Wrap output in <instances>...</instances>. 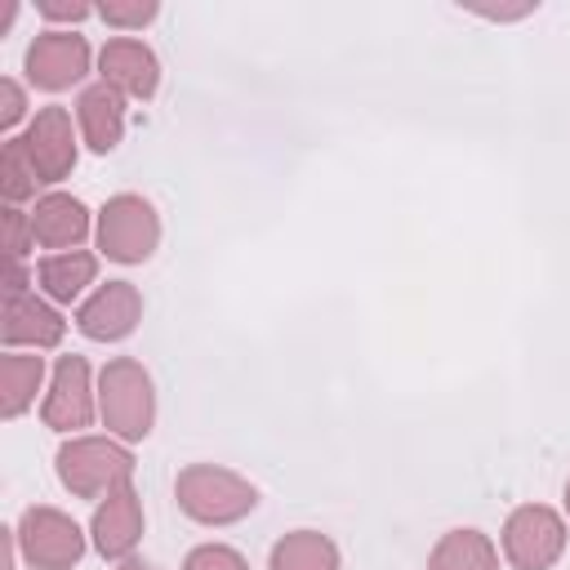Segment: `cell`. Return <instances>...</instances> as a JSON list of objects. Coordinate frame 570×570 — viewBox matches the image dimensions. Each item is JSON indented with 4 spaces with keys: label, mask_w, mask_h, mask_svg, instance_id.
<instances>
[{
    "label": "cell",
    "mask_w": 570,
    "mask_h": 570,
    "mask_svg": "<svg viewBox=\"0 0 570 570\" xmlns=\"http://www.w3.org/2000/svg\"><path fill=\"white\" fill-rule=\"evenodd\" d=\"M178 508L191 517V521H205V525H227V521H240L258 494L245 476L227 472V468H214V463H191L178 472Z\"/></svg>",
    "instance_id": "6da1fadb"
},
{
    "label": "cell",
    "mask_w": 570,
    "mask_h": 570,
    "mask_svg": "<svg viewBox=\"0 0 570 570\" xmlns=\"http://www.w3.org/2000/svg\"><path fill=\"white\" fill-rule=\"evenodd\" d=\"M102 419L111 432H120L125 441H142L151 432V414H156V396H151V379L134 356H116L102 370Z\"/></svg>",
    "instance_id": "7a4b0ae2"
},
{
    "label": "cell",
    "mask_w": 570,
    "mask_h": 570,
    "mask_svg": "<svg viewBox=\"0 0 570 570\" xmlns=\"http://www.w3.org/2000/svg\"><path fill=\"white\" fill-rule=\"evenodd\" d=\"M129 472H134L129 450H120V445H111L102 436H80V441H67L58 450V476L80 499H94L102 490L125 485Z\"/></svg>",
    "instance_id": "3957f363"
},
{
    "label": "cell",
    "mask_w": 570,
    "mask_h": 570,
    "mask_svg": "<svg viewBox=\"0 0 570 570\" xmlns=\"http://www.w3.org/2000/svg\"><path fill=\"white\" fill-rule=\"evenodd\" d=\"M160 240V223H156V209L134 196V191H120L102 205L98 214V249L116 263H142Z\"/></svg>",
    "instance_id": "277c9868"
},
{
    "label": "cell",
    "mask_w": 570,
    "mask_h": 570,
    "mask_svg": "<svg viewBox=\"0 0 570 570\" xmlns=\"http://www.w3.org/2000/svg\"><path fill=\"white\" fill-rule=\"evenodd\" d=\"M566 548V525L552 508L525 503L503 525V552L517 570H548Z\"/></svg>",
    "instance_id": "5b68a950"
},
{
    "label": "cell",
    "mask_w": 570,
    "mask_h": 570,
    "mask_svg": "<svg viewBox=\"0 0 570 570\" xmlns=\"http://www.w3.org/2000/svg\"><path fill=\"white\" fill-rule=\"evenodd\" d=\"M18 539H22L27 561L40 566V570H67L85 552L80 525L58 508H27L22 525H18Z\"/></svg>",
    "instance_id": "8992f818"
},
{
    "label": "cell",
    "mask_w": 570,
    "mask_h": 570,
    "mask_svg": "<svg viewBox=\"0 0 570 570\" xmlns=\"http://www.w3.org/2000/svg\"><path fill=\"white\" fill-rule=\"evenodd\" d=\"M22 147H27L31 165H36V174H40V183H62L71 174V165H76V138H71L67 111L62 107H40L31 129H27V138H22Z\"/></svg>",
    "instance_id": "52a82bcc"
},
{
    "label": "cell",
    "mask_w": 570,
    "mask_h": 570,
    "mask_svg": "<svg viewBox=\"0 0 570 570\" xmlns=\"http://www.w3.org/2000/svg\"><path fill=\"white\" fill-rule=\"evenodd\" d=\"M89 71V45L71 31H49L27 49V76L40 89H67Z\"/></svg>",
    "instance_id": "ba28073f"
},
{
    "label": "cell",
    "mask_w": 570,
    "mask_h": 570,
    "mask_svg": "<svg viewBox=\"0 0 570 570\" xmlns=\"http://www.w3.org/2000/svg\"><path fill=\"white\" fill-rule=\"evenodd\" d=\"M142 316V298L129 281H107L80 312H76V325L85 338H98V343H116L125 338Z\"/></svg>",
    "instance_id": "9c48e42d"
},
{
    "label": "cell",
    "mask_w": 570,
    "mask_h": 570,
    "mask_svg": "<svg viewBox=\"0 0 570 570\" xmlns=\"http://www.w3.org/2000/svg\"><path fill=\"white\" fill-rule=\"evenodd\" d=\"M138 534H142V503H138V490L125 481L107 490V503L94 512V543L102 557H129Z\"/></svg>",
    "instance_id": "30bf717a"
},
{
    "label": "cell",
    "mask_w": 570,
    "mask_h": 570,
    "mask_svg": "<svg viewBox=\"0 0 570 570\" xmlns=\"http://www.w3.org/2000/svg\"><path fill=\"white\" fill-rule=\"evenodd\" d=\"M94 414L89 405V365L85 356H62L58 370H53V387L45 396V423L58 428V432H71V428H85Z\"/></svg>",
    "instance_id": "8fae6325"
},
{
    "label": "cell",
    "mask_w": 570,
    "mask_h": 570,
    "mask_svg": "<svg viewBox=\"0 0 570 570\" xmlns=\"http://www.w3.org/2000/svg\"><path fill=\"white\" fill-rule=\"evenodd\" d=\"M98 67H102V80L120 94H134V98L156 94L160 67H156V53L138 40H107L102 53H98Z\"/></svg>",
    "instance_id": "7c38bea8"
},
{
    "label": "cell",
    "mask_w": 570,
    "mask_h": 570,
    "mask_svg": "<svg viewBox=\"0 0 570 570\" xmlns=\"http://www.w3.org/2000/svg\"><path fill=\"white\" fill-rule=\"evenodd\" d=\"M85 232H89V209H85L76 196L53 191V196L36 200V209H31V236H36L40 245L67 249V245L85 240Z\"/></svg>",
    "instance_id": "4fadbf2b"
},
{
    "label": "cell",
    "mask_w": 570,
    "mask_h": 570,
    "mask_svg": "<svg viewBox=\"0 0 570 570\" xmlns=\"http://www.w3.org/2000/svg\"><path fill=\"white\" fill-rule=\"evenodd\" d=\"M80 129L89 138L94 151H111L125 134V102H120V89H111L107 80L102 85H89L80 94Z\"/></svg>",
    "instance_id": "5bb4252c"
},
{
    "label": "cell",
    "mask_w": 570,
    "mask_h": 570,
    "mask_svg": "<svg viewBox=\"0 0 570 570\" xmlns=\"http://www.w3.org/2000/svg\"><path fill=\"white\" fill-rule=\"evenodd\" d=\"M62 338V316L31 298V294H9L4 303V343H36V347H53Z\"/></svg>",
    "instance_id": "9a60e30c"
},
{
    "label": "cell",
    "mask_w": 570,
    "mask_h": 570,
    "mask_svg": "<svg viewBox=\"0 0 570 570\" xmlns=\"http://www.w3.org/2000/svg\"><path fill=\"white\" fill-rule=\"evenodd\" d=\"M494 566H499L494 543L481 530H450L428 561V570H494Z\"/></svg>",
    "instance_id": "2e32d148"
},
{
    "label": "cell",
    "mask_w": 570,
    "mask_h": 570,
    "mask_svg": "<svg viewBox=\"0 0 570 570\" xmlns=\"http://www.w3.org/2000/svg\"><path fill=\"white\" fill-rule=\"evenodd\" d=\"M272 570H338V548L316 530H294L272 548Z\"/></svg>",
    "instance_id": "e0dca14e"
},
{
    "label": "cell",
    "mask_w": 570,
    "mask_h": 570,
    "mask_svg": "<svg viewBox=\"0 0 570 570\" xmlns=\"http://www.w3.org/2000/svg\"><path fill=\"white\" fill-rule=\"evenodd\" d=\"M98 272V258L85 254V249H67V254H53L40 263V285L49 289V298L58 303H71Z\"/></svg>",
    "instance_id": "ac0fdd59"
},
{
    "label": "cell",
    "mask_w": 570,
    "mask_h": 570,
    "mask_svg": "<svg viewBox=\"0 0 570 570\" xmlns=\"http://www.w3.org/2000/svg\"><path fill=\"white\" fill-rule=\"evenodd\" d=\"M40 374H45V361L40 356H18L9 352L4 365H0V383H4V419L22 414L40 387Z\"/></svg>",
    "instance_id": "d6986e66"
},
{
    "label": "cell",
    "mask_w": 570,
    "mask_h": 570,
    "mask_svg": "<svg viewBox=\"0 0 570 570\" xmlns=\"http://www.w3.org/2000/svg\"><path fill=\"white\" fill-rule=\"evenodd\" d=\"M36 183H40V174H36L22 138H9L4 142V156H0V187H4V196L9 200H27L36 191Z\"/></svg>",
    "instance_id": "ffe728a7"
},
{
    "label": "cell",
    "mask_w": 570,
    "mask_h": 570,
    "mask_svg": "<svg viewBox=\"0 0 570 570\" xmlns=\"http://www.w3.org/2000/svg\"><path fill=\"white\" fill-rule=\"evenodd\" d=\"M183 570H249V566H245L240 552H232V548H223V543H205V548H191V552H187Z\"/></svg>",
    "instance_id": "44dd1931"
},
{
    "label": "cell",
    "mask_w": 570,
    "mask_h": 570,
    "mask_svg": "<svg viewBox=\"0 0 570 570\" xmlns=\"http://www.w3.org/2000/svg\"><path fill=\"white\" fill-rule=\"evenodd\" d=\"M98 13L111 27H142L156 18V0H107V4H98Z\"/></svg>",
    "instance_id": "7402d4cb"
},
{
    "label": "cell",
    "mask_w": 570,
    "mask_h": 570,
    "mask_svg": "<svg viewBox=\"0 0 570 570\" xmlns=\"http://www.w3.org/2000/svg\"><path fill=\"white\" fill-rule=\"evenodd\" d=\"M4 232H9V254H13V263L27 254V232H31V214H22V209H4Z\"/></svg>",
    "instance_id": "603a6c76"
},
{
    "label": "cell",
    "mask_w": 570,
    "mask_h": 570,
    "mask_svg": "<svg viewBox=\"0 0 570 570\" xmlns=\"http://www.w3.org/2000/svg\"><path fill=\"white\" fill-rule=\"evenodd\" d=\"M40 13L45 18H71L76 22V18H89V4L85 0H45Z\"/></svg>",
    "instance_id": "cb8c5ba5"
},
{
    "label": "cell",
    "mask_w": 570,
    "mask_h": 570,
    "mask_svg": "<svg viewBox=\"0 0 570 570\" xmlns=\"http://www.w3.org/2000/svg\"><path fill=\"white\" fill-rule=\"evenodd\" d=\"M22 107H27V102H22V89H18L13 80H4V111H0V120L13 125V120L22 116Z\"/></svg>",
    "instance_id": "d4e9b609"
},
{
    "label": "cell",
    "mask_w": 570,
    "mask_h": 570,
    "mask_svg": "<svg viewBox=\"0 0 570 570\" xmlns=\"http://www.w3.org/2000/svg\"><path fill=\"white\" fill-rule=\"evenodd\" d=\"M120 570H151V566H147V561H125Z\"/></svg>",
    "instance_id": "484cf974"
},
{
    "label": "cell",
    "mask_w": 570,
    "mask_h": 570,
    "mask_svg": "<svg viewBox=\"0 0 570 570\" xmlns=\"http://www.w3.org/2000/svg\"><path fill=\"white\" fill-rule=\"evenodd\" d=\"M566 508H570V481H566Z\"/></svg>",
    "instance_id": "4316f807"
}]
</instances>
